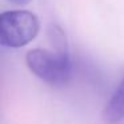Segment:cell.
Returning <instances> with one entry per match:
<instances>
[{
  "label": "cell",
  "mask_w": 124,
  "mask_h": 124,
  "mask_svg": "<svg viewBox=\"0 0 124 124\" xmlns=\"http://www.w3.org/2000/svg\"><path fill=\"white\" fill-rule=\"evenodd\" d=\"M40 30L38 16L31 11L14 9L0 14V46L22 48L30 44Z\"/></svg>",
  "instance_id": "1"
},
{
  "label": "cell",
  "mask_w": 124,
  "mask_h": 124,
  "mask_svg": "<svg viewBox=\"0 0 124 124\" xmlns=\"http://www.w3.org/2000/svg\"><path fill=\"white\" fill-rule=\"evenodd\" d=\"M27 65L38 78L52 85L64 84L70 79L72 64L70 54L52 52L43 48H35L25 55Z\"/></svg>",
  "instance_id": "2"
},
{
  "label": "cell",
  "mask_w": 124,
  "mask_h": 124,
  "mask_svg": "<svg viewBox=\"0 0 124 124\" xmlns=\"http://www.w3.org/2000/svg\"><path fill=\"white\" fill-rule=\"evenodd\" d=\"M103 117L108 124H116L124 119V78L103 108Z\"/></svg>",
  "instance_id": "3"
},
{
  "label": "cell",
  "mask_w": 124,
  "mask_h": 124,
  "mask_svg": "<svg viewBox=\"0 0 124 124\" xmlns=\"http://www.w3.org/2000/svg\"><path fill=\"white\" fill-rule=\"evenodd\" d=\"M8 1H11L12 4H16V6H25V4L30 3L31 0H8Z\"/></svg>",
  "instance_id": "4"
}]
</instances>
